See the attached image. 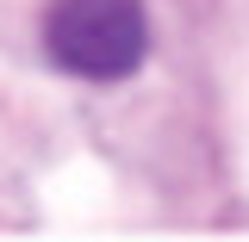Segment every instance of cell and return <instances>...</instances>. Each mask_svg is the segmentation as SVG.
<instances>
[{"mask_svg":"<svg viewBox=\"0 0 249 242\" xmlns=\"http://www.w3.org/2000/svg\"><path fill=\"white\" fill-rule=\"evenodd\" d=\"M44 50L81 81H124L150 50V19L137 0H50Z\"/></svg>","mask_w":249,"mask_h":242,"instance_id":"1","label":"cell"}]
</instances>
